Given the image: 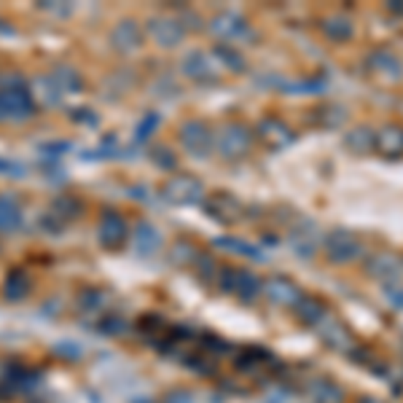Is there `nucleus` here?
Masks as SVG:
<instances>
[{
  "label": "nucleus",
  "mask_w": 403,
  "mask_h": 403,
  "mask_svg": "<svg viewBox=\"0 0 403 403\" xmlns=\"http://www.w3.org/2000/svg\"><path fill=\"white\" fill-rule=\"evenodd\" d=\"M323 245H326V253L333 264H350L352 258H358L363 253V248H360V242L350 231H342V229H336V231H331L328 237L323 239Z\"/></svg>",
  "instance_id": "1"
},
{
  "label": "nucleus",
  "mask_w": 403,
  "mask_h": 403,
  "mask_svg": "<svg viewBox=\"0 0 403 403\" xmlns=\"http://www.w3.org/2000/svg\"><path fill=\"white\" fill-rule=\"evenodd\" d=\"M314 328H317V333L323 336V342L328 344V347H333V350H339V352L352 350V333L347 331V326H344L336 314L326 312L323 314V320H320Z\"/></svg>",
  "instance_id": "2"
},
{
  "label": "nucleus",
  "mask_w": 403,
  "mask_h": 403,
  "mask_svg": "<svg viewBox=\"0 0 403 403\" xmlns=\"http://www.w3.org/2000/svg\"><path fill=\"white\" fill-rule=\"evenodd\" d=\"M167 199L169 202H178V205H191V202H199L205 188L202 183L194 178H172L167 183Z\"/></svg>",
  "instance_id": "3"
},
{
  "label": "nucleus",
  "mask_w": 403,
  "mask_h": 403,
  "mask_svg": "<svg viewBox=\"0 0 403 403\" xmlns=\"http://www.w3.org/2000/svg\"><path fill=\"white\" fill-rule=\"evenodd\" d=\"M212 143L218 146V151H221L224 156H239V153H245L248 146H250V134L245 132L242 127H226Z\"/></svg>",
  "instance_id": "4"
},
{
  "label": "nucleus",
  "mask_w": 403,
  "mask_h": 403,
  "mask_svg": "<svg viewBox=\"0 0 403 403\" xmlns=\"http://www.w3.org/2000/svg\"><path fill=\"white\" fill-rule=\"evenodd\" d=\"M264 290H267V296H269V301H271V304L296 307V304L301 301V290L290 283V280H285V277H271Z\"/></svg>",
  "instance_id": "5"
},
{
  "label": "nucleus",
  "mask_w": 403,
  "mask_h": 403,
  "mask_svg": "<svg viewBox=\"0 0 403 403\" xmlns=\"http://www.w3.org/2000/svg\"><path fill=\"white\" fill-rule=\"evenodd\" d=\"M212 140H215V137H212V134L207 132V127L199 124V121L183 127V146L188 151H194L196 156H205L210 151V146H212Z\"/></svg>",
  "instance_id": "6"
},
{
  "label": "nucleus",
  "mask_w": 403,
  "mask_h": 403,
  "mask_svg": "<svg viewBox=\"0 0 403 403\" xmlns=\"http://www.w3.org/2000/svg\"><path fill=\"white\" fill-rule=\"evenodd\" d=\"M373 148H379L385 156H401L403 153V129L401 127H385L373 134Z\"/></svg>",
  "instance_id": "7"
},
{
  "label": "nucleus",
  "mask_w": 403,
  "mask_h": 403,
  "mask_svg": "<svg viewBox=\"0 0 403 403\" xmlns=\"http://www.w3.org/2000/svg\"><path fill=\"white\" fill-rule=\"evenodd\" d=\"M369 65H371L376 73L390 78V81L403 78V62L398 60L395 54H390V51H376V54H371V57H369Z\"/></svg>",
  "instance_id": "8"
},
{
  "label": "nucleus",
  "mask_w": 403,
  "mask_h": 403,
  "mask_svg": "<svg viewBox=\"0 0 403 403\" xmlns=\"http://www.w3.org/2000/svg\"><path fill=\"white\" fill-rule=\"evenodd\" d=\"M369 271L373 277H379L385 285H392L398 283V277H401V264L395 258H390V255H376L373 261H369Z\"/></svg>",
  "instance_id": "9"
},
{
  "label": "nucleus",
  "mask_w": 403,
  "mask_h": 403,
  "mask_svg": "<svg viewBox=\"0 0 403 403\" xmlns=\"http://www.w3.org/2000/svg\"><path fill=\"white\" fill-rule=\"evenodd\" d=\"M151 35L156 38V44L175 46L180 44V38H183V27H180L178 22H172V19H156V22L151 25Z\"/></svg>",
  "instance_id": "10"
},
{
  "label": "nucleus",
  "mask_w": 403,
  "mask_h": 403,
  "mask_svg": "<svg viewBox=\"0 0 403 403\" xmlns=\"http://www.w3.org/2000/svg\"><path fill=\"white\" fill-rule=\"evenodd\" d=\"M309 392L317 403H342L344 401V392L339 385H333L328 379H314L309 385Z\"/></svg>",
  "instance_id": "11"
},
{
  "label": "nucleus",
  "mask_w": 403,
  "mask_h": 403,
  "mask_svg": "<svg viewBox=\"0 0 403 403\" xmlns=\"http://www.w3.org/2000/svg\"><path fill=\"white\" fill-rule=\"evenodd\" d=\"M261 137L267 140L269 146H288L290 140H293V134H290V129L285 127V124H280V121H274V119H269L261 124Z\"/></svg>",
  "instance_id": "12"
},
{
  "label": "nucleus",
  "mask_w": 403,
  "mask_h": 403,
  "mask_svg": "<svg viewBox=\"0 0 403 403\" xmlns=\"http://www.w3.org/2000/svg\"><path fill=\"white\" fill-rule=\"evenodd\" d=\"M234 293L242 296V299H255L258 293H261V280L253 277L250 271H245V269H237V277H234Z\"/></svg>",
  "instance_id": "13"
},
{
  "label": "nucleus",
  "mask_w": 403,
  "mask_h": 403,
  "mask_svg": "<svg viewBox=\"0 0 403 403\" xmlns=\"http://www.w3.org/2000/svg\"><path fill=\"white\" fill-rule=\"evenodd\" d=\"M326 312H328V309H326L320 301H314V299H304V296H301V301L296 304V314H299L307 326H317V323L323 320V314H326Z\"/></svg>",
  "instance_id": "14"
},
{
  "label": "nucleus",
  "mask_w": 403,
  "mask_h": 403,
  "mask_svg": "<svg viewBox=\"0 0 403 403\" xmlns=\"http://www.w3.org/2000/svg\"><path fill=\"white\" fill-rule=\"evenodd\" d=\"M344 143H347V148L352 153H369L373 148V132L366 129V127H358V129H352L344 137Z\"/></svg>",
  "instance_id": "15"
},
{
  "label": "nucleus",
  "mask_w": 403,
  "mask_h": 403,
  "mask_svg": "<svg viewBox=\"0 0 403 403\" xmlns=\"http://www.w3.org/2000/svg\"><path fill=\"white\" fill-rule=\"evenodd\" d=\"M210 212L212 215H218L221 221H237V215H239V205L231 199V196H226V194H221V196H215L212 202H210Z\"/></svg>",
  "instance_id": "16"
},
{
  "label": "nucleus",
  "mask_w": 403,
  "mask_h": 403,
  "mask_svg": "<svg viewBox=\"0 0 403 403\" xmlns=\"http://www.w3.org/2000/svg\"><path fill=\"white\" fill-rule=\"evenodd\" d=\"M323 32L333 41H347V38H352V25L344 16H328L323 22Z\"/></svg>",
  "instance_id": "17"
},
{
  "label": "nucleus",
  "mask_w": 403,
  "mask_h": 403,
  "mask_svg": "<svg viewBox=\"0 0 403 403\" xmlns=\"http://www.w3.org/2000/svg\"><path fill=\"white\" fill-rule=\"evenodd\" d=\"M100 234H103L105 242H110V245H119L121 239H127V224L116 218V215H110V218H105L103 226H100Z\"/></svg>",
  "instance_id": "18"
},
{
  "label": "nucleus",
  "mask_w": 403,
  "mask_h": 403,
  "mask_svg": "<svg viewBox=\"0 0 403 403\" xmlns=\"http://www.w3.org/2000/svg\"><path fill=\"white\" fill-rule=\"evenodd\" d=\"M19 224V207L14 199L0 196V231H11Z\"/></svg>",
  "instance_id": "19"
},
{
  "label": "nucleus",
  "mask_w": 403,
  "mask_h": 403,
  "mask_svg": "<svg viewBox=\"0 0 403 403\" xmlns=\"http://www.w3.org/2000/svg\"><path fill=\"white\" fill-rule=\"evenodd\" d=\"M205 60H207L205 54H194V57H188V60H186V73L199 78V81H210V78H215V70H212Z\"/></svg>",
  "instance_id": "20"
},
{
  "label": "nucleus",
  "mask_w": 403,
  "mask_h": 403,
  "mask_svg": "<svg viewBox=\"0 0 403 403\" xmlns=\"http://www.w3.org/2000/svg\"><path fill=\"white\" fill-rule=\"evenodd\" d=\"M121 35H124V41L116 44L121 51H127V49H137V44H140V32H137V27H134L132 22H121L119 27H116L113 38H121Z\"/></svg>",
  "instance_id": "21"
},
{
  "label": "nucleus",
  "mask_w": 403,
  "mask_h": 403,
  "mask_svg": "<svg viewBox=\"0 0 403 403\" xmlns=\"http://www.w3.org/2000/svg\"><path fill=\"white\" fill-rule=\"evenodd\" d=\"M212 30L218 32V35H229V38H237L239 30H242V22H239L237 16H218L215 22H212Z\"/></svg>",
  "instance_id": "22"
},
{
  "label": "nucleus",
  "mask_w": 403,
  "mask_h": 403,
  "mask_svg": "<svg viewBox=\"0 0 403 403\" xmlns=\"http://www.w3.org/2000/svg\"><path fill=\"white\" fill-rule=\"evenodd\" d=\"M146 245H151V253H153V250L159 248V234H156L151 226H140V229H137V237H134V248L146 255Z\"/></svg>",
  "instance_id": "23"
},
{
  "label": "nucleus",
  "mask_w": 403,
  "mask_h": 403,
  "mask_svg": "<svg viewBox=\"0 0 403 403\" xmlns=\"http://www.w3.org/2000/svg\"><path fill=\"white\" fill-rule=\"evenodd\" d=\"M221 248H226V250H231V253H242V255H258V250H253V248H248V245H242V242H231V239H221L218 242Z\"/></svg>",
  "instance_id": "24"
},
{
  "label": "nucleus",
  "mask_w": 403,
  "mask_h": 403,
  "mask_svg": "<svg viewBox=\"0 0 403 403\" xmlns=\"http://www.w3.org/2000/svg\"><path fill=\"white\" fill-rule=\"evenodd\" d=\"M385 296H388L398 309H403V288L401 283H392V285H385Z\"/></svg>",
  "instance_id": "25"
},
{
  "label": "nucleus",
  "mask_w": 403,
  "mask_h": 403,
  "mask_svg": "<svg viewBox=\"0 0 403 403\" xmlns=\"http://www.w3.org/2000/svg\"><path fill=\"white\" fill-rule=\"evenodd\" d=\"M167 403H194V398H191L188 392H172V395L167 398Z\"/></svg>",
  "instance_id": "26"
},
{
  "label": "nucleus",
  "mask_w": 403,
  "mask_h": 403,
  "mask_svg": "<svg viewBox=\"0 0 403 403\" xmlns=\"http://www.w3.org/2000/svg\"><path fill=\"white\" fill-rule=\"evenodd\" d=\"M358 403H382V401H376V398H360Z\"/></svg>",
  "instance_id": "27"
}]
</instances>
